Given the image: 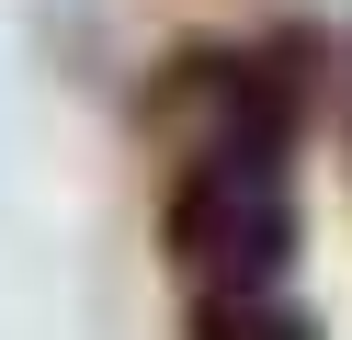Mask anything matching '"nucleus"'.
I'll return each instance as SVG.
<instances>
[{
	"instance_id": "1",
	"label": "nucleus",
	"mask_w": 352,
	"mask_h": 340,
	"mask_svg": "<svg viewBox=\"0 0 352 340\" xmlns=\"http://www.w3.org/2000/svg\"><path fill=\"white\" fill-rule=\"evenodd\" d=\"M296 148H261V136H216V148L170 159V193H160V249L193 295H228V284H284L296 272Z\"/></svg>"
},
{
	"instance_id": "2",
	"label": "nucleus",
	"mask_w": 352,
	"mask_h": 340,
	"mask_svg": "<svg viewBox=\"0 0 352 340\" xmlns=\"http://www.w3.org/2000/svg\"><path fill=\"white\" fill-rule=\"evenodd\" d=\"M182 340H329V329L284 284H228V295H193L182 306Z\"/></svg>"
},
{
	"instance_id": "3",
	"label": "nucleus",
	"mask_w": 352,
	"mask_h": 340,
	"mask_svg": "<svg viewBox=\"0 0 352 340\" xmlns=\"http://www.w3.org/2000/svg\"><path fill=\"white\" fill-rule=\"evenodd\" d=\"M341 125H352V45H341Z\"/></svg>"
}]
</instances>
